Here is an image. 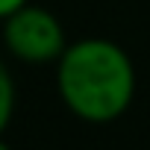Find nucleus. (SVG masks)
<instances>
[{
  "instance_id": "obj_1",
  "label": "nucleus",
  "mask_w": 150,
  "mask_h": 150,
  "mask_svg": "<svg viewBox=\"0 0 150 150\" xmlns=\"http://www.w3.org/2000/svg\"><path fill=\"white\" fill-rule=\"evenodd\" d=\"M56 62L59 97L77 118L109 124L132 103L135 68L121 44L109 38H83L68 44Z\"/></svg>"
},
{
  "instance_id": "obj_2",
  "label": "nucleus",
  "mask_w": 150,
  "mask_h": 150,
  "mask_svg": "<svg viewBox=\"0 0 150 150\" xmlns=\"http://www.w3.org/2000/svg\"><path fill=\"white\" fill-rule=\"evenodd\" d=\"M3 41L9 47V53L21 62H53L62 56L65 44V30L59 24V18L41 6H21L15 9L9 18H3Z\"/></svg>"
},
{
  "instance_id": "obj_3",
  "label": "nucleus",
  "mask_w": 150,
  "mask_h": 150,
  "mask_svg": "<svg viewBox=\"0 0 150 150\" xmlns=\"http://www.w3.org/2000/svg\"><path fill=\"white\" fill-rule=\"evenodd\" d=\"M12 112H15V83H12L9 68L0 62V132L9 127Z\"/></svg>"
},
{
  "instance_id": "obj_4",
  "label": "nucleus",
  "mask_w": 150,
  "mask_h": 150,
  "mask_svg": "<svg viewBox=\"0 0 150 150\" xmlns=\"http://www.w3.org/2000/svg\"><path fill=\"white\" fill-rule=\"evenodd\" d=\"M27 0H0V18H9L15 9H21Z\"/></svg>"
},
{
  "instance_id": "obj_5",
  "label": "nucleus",
  "mask_w": 150,
  "mask_h": 150,
  "mask_svg": "<svg viewBox=\"0 0 150 150\" xmlns=\"http://www.w3.org/2000/svg\"><path fill=\"white\" fill-rule=\"evenodd\" d=\"M0 150H12V147H9V144H6L3 138H0Z\"/></svg>"
}]
</instances>
